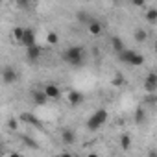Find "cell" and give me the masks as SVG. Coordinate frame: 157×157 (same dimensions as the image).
Segmentation results:
<instances>
[{
    "mask_svg": "<svg viewBox=\"0 0 157 157\" xmlns=\"http://www.w3.org/2000/svg\"><path fill=\"white\" fill-rule=\"evenodd\" d=\"M63 59H65L68 65H72V67H80V65H83V61H85V50H83L82 46H70V48L65 50Z\"/></svg>",
    "mask_w": 157,
    "mask_h": 157,
    "instance_id": "obj_1",
    "label": "cell"
},
{
    "mask_svg": "<svg viewBox=\"0 0 157 157\" xmlns=\"http://www.w3.org/2000/svg\"><path fill=\"white\" fill-rule=\"evenodd\" d=\"M107 111L105 109H96L89 118H87V128L91 129V131H96V129H100L105 122H107Z\"/></svg>",
    "mask_w": 157,
    "mask_h": 157,
    "instance_id": "obj_2",
    "label": "cell"
},
{
    "mask_svg": "<svg viewBox=\"0 0 157 157\" xmlns=\"http://www.w3.org/2000/svg\"><path fill=\"white\" fill-rule=\"evenodd\" d=\"M0 78L6 85H13L19 80V72L13 67H2V72H0Z\"/></svg>",
    "mask_w": 157,
    "mask_h": 157,
    "instance_id": "obj_3",
    "label": "cell"
},
{
    "mask_svg": "<svg viewBox=\"0 0 157 157\" xmlns=\"http://www.w3.org/2000/svg\"><path fill=\"white\" fill-rule=\"evenodd\" d=\"M21 44H22L24 48H32V46L37 44V41H35V33H33L32 28H24V33H22V39H21Z\"/></svg>",
    "mask_w": 157,
    "mask_h": 157,
    "instance_id": "obj_4",
    "label": "cell"
},
{
    "mask_svg": "<svg viewBox=\"0 0 157 157\" xmlns=\"http://www.w3.org/2000/svg\"><path fill=\"white\" fill-rule=\"evenodd\" d=\"M67 98H68V104L72 105V107H78V105H82L83 102H85V94L83 93H80V91H68V94H67Z\"/></svg>",
    "mask_w": 157,
    "mask_h": 157,
    "instance_id": "obj_5",
    "label": "cell"
},
{
    "mask_svg": "<svg viewBox=\"0 0 157 157\" xmlns=\"http://www.w3.org/2000/svg\"><path fill=\"white\" fill-rule=\"evenodd\" d=\"M41 91L44 93V96H46L48 100H57V98H59V94H61V89H59L56 83H46Z\"/></svg>",
    "mask_w": 157,
    "mask_h": 157,
    "instance_id": "obj_6",
    "label": "cell"
},
{
    "mask_svg": "<svg viewBox=\"0 0 157 157\" xmlns=\"http://www.w3.org/2000/svg\"><path fill=\"white\" fill-rule=\"evenodd\" d=\"M144 91L148 94H155V91H157V76H155V72H150L148 78L144 80Z\"/></svg>",
    "mask_w": 157,
    "mask_h": 157,
    "instance_id": "obj_7",
    "label": "cell"
},
{
    "mask_svg": "<svg viewBox=\"0 0 157 157\" xmlns=\"http://www.w3.org/2000/svg\"><path fill=\"white\" fill-rule=\"evenodd\" d=\"M41 56H43V48H41L39 44H35V46H32V48H26V59H28L30 63L39 61Z\"/></svg>",
    "mask_w": 157,
    "mask_h": 157,
    "instance_id": "obj_8",
    "label": "cell"
},
{
    "mask_svg": "<svg viewBox=\"0 0 157 157\" xmlns=\"http://www.w3.org/2000/svg\"><path fill=\"white\" fill-rule=\"evenodd\" d=\"M19 118H21L24 124H30V126H33V128H43V124H41V122H39V120L32 115V113H22Z\"/></svg>",
    "mask_w": 157,
    "mask_h": 157,
    "instance_id": "obj_9",
    "label": "cell"
},
{
    "mask_svg": "<svg viewBox=\"0 0 157 157\" xmlns=\"http://www.w3.org/2000/svg\"><path fill=\"white\" fill-rule=\"evenodd\" d=\"M87 30H89V33H91V35H100V33H102V30H104V26H102V22H100V21L93 19V21L87 24Z\"/></svg>",
    "mask_w": 157,
    "mask_h": 157,
    "instance_id": "obj_10",
    "label": "cell"
},
{
    "mask_svg": "<svg viewBox=\"0 0 157 157\" xmlns=\"http://www.w3.org/2000/svg\"><path fill=\"white\" fill-rule=\"evenodd\" d=\"M61 140H63V144L72 146V144L76 142V133H74V129H63V133H61Z\"/></svg>",
    "mask_w": 157,
    "mask_h": 157,
    "instance_id": "obj_11",
    "label": "cell"
},
{
    "mask_svg": "<svg viewBox=\"0 0 157 157\" xmlns=\"http://www.w3.org/2000/svg\"><path fill=\"white\" fill-rule=\"evenodd\" d=\"M135 50H129V48H126V50H122L120 54H118V57H120V61L122 63H128V65H131V61H133V57H135Z\"/></svg>",
    "mask_w": 157,
    "mask_h": 157,
    "instance_id": "obj_12",
    "label": "cell"
},
{
    "mask_svg": "<svg viewBox=\"0 0 157 157\" xmlns=\"http://www.w3.org/2000/svg\"><path fill=\"white\" fill-rule=\"evenodd\" d=\"M32 98H33V102H35L37 105H46V102H48V98L44 96L43 91H33V93H32Z\"/></svg>",
    "mask_w": 157,
    "mask_h": 157,
    "instance_id": "obj_13",
    "label": "cell"
},
{
    "mask_svg": "<svg viewBox=\"0 0 157 157\" xmlns=\"http://www.w3.org/2000/svg\"><path fill=\"white\" fill-rule=\"evenodd\" d=\"M111 44H113V48H115L118 54H120L122 50H126V46H124V41H122L120 37H117V35H113V37H111Z\"/></svg>",
    "mask_w": 157,
    "mask_h": 157,
    "instance_id": "obj_14",
    "label": "cell"
},
{
    "mask_svg": "<svg viewBox=\"0 0 157 157\" xmlns=\"http://www.w3.org/2000/svg\"><path fill=\"white\" fill-rule=\"evenodd\" d=\"M135 41L137 43H146L148 41V32L142 30V28H137L135 30Z\"/></svg>",
    "mask_w": 157,
    "mask_h": 157,
    "instance_id": "obj_15",
    "label": "cell"
},
{
    "mask_svg": "<svg viewBox=\"0 0 157 157\" xmlns=\"http://www.w3.org/2000/svg\"><path fill=\"white\" fill-rule=\"evenodd\" d=\"M22 33H24V28H22V26H15V28L11 30V37H13L17 43H21V39H22Z\"/></svg>",
    "mask_w": 157,
    "mask_h": 157,
    "instance_id": "obj_16",
    "label": "cell"
},
{
    "mask_svg": "<svg viewBox=\"0 0 157 157\" xmlns=\"http://www.w3.org/2000/svg\"><path fill=\"white\" fill-rule=\"evenodd\" d=\"M146 21L151 22V24L157 22V10H155V8H150V10L146 11Z\"/></svg>",
    "mask_w": 157,
    "mask_h": 157,
    "instance_id": "obj_17",
    "label": "cell"
},
{
    "mask_svg": "<svg viewBox=\"0 0 157 157\" xmlns=\"http://www.w3.org/2000/svg\"><path fill=\"white\" fill-rule=\"evenodd\" d=\"M120 148L122 150H129L131 148V137L129 135H122L120 137Z\"/></svg>",
    "mask_w": 157,
    "mask_h": 157,
    "instance_id": "obj_18",
    "label": "cell"
},
{
    "mask_svg": "<svg viewBox=\"0 0 157 157\" xmlns=\"http://www.w3.org/2000/svg\"><path fill=\"white\" fill-rule=\"evenodd\" d=\"M46 43H48V44H57V43H59V35H57L56 32H48V33H46Z\"/></svg>",
    "mask_w": 157,
    "mask_h": 157,
    "instance_id": "obj_19",
    "label": "cell"
},
{
    "mask_svg": "<svg viewBox=\"0 0 157 157\" xmlns=\"http://www.w3.org/2000/svg\"><path fill=\"white\" fill-rule=\"evenodd\" d=\"M78 21H80V22H87V24H89L93 19L89 17V13H87V11H80V13H78Z\"/></svg>",
    "mask_w": 157,
    "mask_h": 157,
    "instance_id": "obj_20",
    "label": "cell"
},
{
    "mask_svg": "<svg viewBox=\"0 0 157 157\" xmlns=\"http://www.w3.org/2000/svg\"><path fill=\"white\" fill-rule=\"evenodd\" d=\"M142 63H144V56H142V54H135V57H133L131 65H133V67H140Z\"/></svg>",
    "mask_w": 157,
    "mask_h": 157,
    "instance_id": "obj_21",
    "label": "cell"
},
{
    "mask_svg": "<svg viewBox=\"0 0 157 157\" xmlns=\"http://www.w3.org/2000/svg\"><path fill=\"white\" fill-rule=\"evenodd\" d=\"M144 118H146V113L142 111V107H139V109H137V113H135V120H137V124L144 122Z\"/></svg>",
    "mask_w": 157,
    "mask_h": 157,
    "instance_id": "obj_22",
    "label": "cell"
},
{
    "mask_svg": "<svg viewBox=\"0 0 157 157\" xmlns=\"http://www.w3.org/2000/svg\"><path fill=\"white\" fill-rule=\"evenodd\" d=\"M22 142H24V144H28L32 150H37V142H35V140H32L30 137H22Z\"/></svg>",
    "mask_w": 157,
    "mask_h": 157,
    "instance_id": "obj_23",
    "label": "cell"
},
{
    "mask_svg": "<svg viewBox=\"0 0 157 157\" xmlns=\"http://www.w3.org/2000/svg\"><path fill=\"white\" fill-rule=\"evenodd\" d=\"M17 126H19L17 118H10V120H8V128H10L11 131H15V129H17Z\"/></svg>",
    "mask_w": 157,
    "mask_h": 157,
    "instance_id": "obj_24",
    "label": "cell"
},
{
    "mask_svg": "<svg viewBox=\"0 0 157 157\" xmlns=\"http://www.w3.org/2000/svg\"><path fill=\"white\" fill-rule=\"evenodd\" d=\"M124 83V78H122V74L118 72L117 76H115V80H113V85H122Z\"/></svg>",
    "mask_w": 157,
    "mask_h": 157,
    "instance_id": "obj_25",
    "label": "cell"
},
{
    "mask_svg": "<svg viewBox=\"0 0 157 157\" xmlns=\"http://www.w3.org/2000/svg\"><path fill=\"white\" fill-rule=\"evenodd\" d=\"M155 100H157V98H155V94H148V96H146V104H148V105H153V104H155Z\"/></svg>",
    "mask_w": 157,
    "mask_h": 157,
    "instance_id": "obj_26",
    "label": "cell"
},
{
    "mask_svg": "<svg viewBox=\"0 0 157 157\" xmlns=\"http://www.w3.org/2000/svg\"><path fill=\"white\" fill-rule=\"evenodd\" d=\"M56 157H74V155L68 153V151H63V153H59V155H56Z\"/></svg>",
    "mask_w": 157,
    "mask_h": 157,
    "instance_id": "obj_27",
    "label": "cell"
},
{
    "mask_svg": "<svg viewBox=\"0 0 157 157\" xmlns=\"http://www.w3.org/2000/svg\"><path fill=\"white\" fill-rule=\"evenodd\" d=\"M8 157H22V155H21V153H17V151H11Z\"/></svg>",
    "mask_w": 157,
    "mask_h": 157,
    "instance_id": "obj_28",
    "label": "cell"
},
{
    "mask_svg": "<svg viewBox=\"0 0 157 157\" xmlns=\"http://www.w3.org/2000/svg\"><path fill=\"white\" fill-rule=\"evenodd\" d=\"M148 157H157V151H155V150H151V151H150V155H148Z\"/></svg>",
    "mask_w": 157,
    "mask_h": 157,
    "instance_id": "obj_29",
    "label": "cell"
},
{
    "mask_svg": "<svg viewBox=\"0 0 157 157\" xmlns=\"http://www.w3.org/2000/svg\"><path fill=\"white\" fill-rule=\"evenodd\" d=\"M87 157H100V155H98V153H89Z\"/></svg>",
    "mask_w": 157,
    "mask_h": 157,
    "instance_id": "obj_30",
    "label": "cell"
},
{
    "mask_svg": "<svg viewBox=\"0 0 157 157\" xmlns=\"http://www.w3.org/2000/svg\"><path fill=\"white\" fill-rule=\"evenodd\" d=\"M0 72H2V67H0Z\"/></svg>",
    "mask_w": 157,
    "mask_h": 157,
    "instance_id": "obj_31",
    "label": "cell"
}]
</instances>
